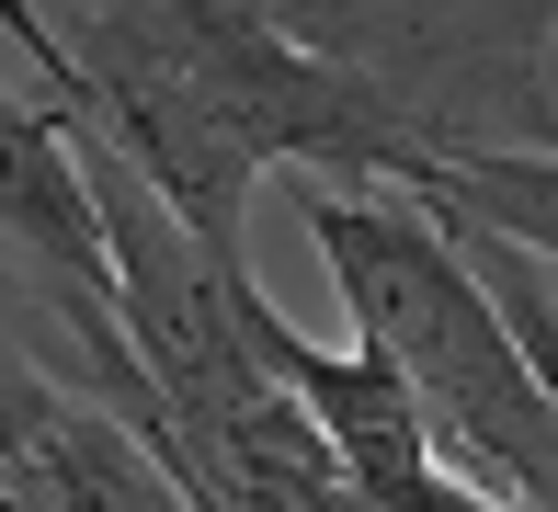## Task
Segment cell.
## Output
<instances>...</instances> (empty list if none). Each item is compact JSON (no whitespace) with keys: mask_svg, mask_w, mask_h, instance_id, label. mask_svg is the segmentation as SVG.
Segmentation results:
<instances>
[{"mask_svg":"<svg viewBox=\"0 0 558 512\" xmlns=\"http://www.w3.org/2000/svg\"><path fill=\"white\" fill-rule=\"evenodd\" d=\"M422 183L468 194L490 228H513L536 263H558V148H524V137H456L434 148V171Z\"/></svg>","mask_w":558,"mask_h":512,"instance_id":"3","label":"cell"},{"mask_svg":"<svg viewBox=\"0 0 558 512\" xmlns=\"http://www.w3.org/2000/svg\"><path fill=\"white\" fill-rule=\"evenodd\" d=\"M296 217H308L353 330L411 365L445 467L478 501H558V399L524 365L478 263L456 251V228L411 183H319V171H296Z\"/></svg>","mask_w":558,"mask_h":512,"instance_id":"1","label":"cell"},{"mask_svg":"<svg viewBox=\"0 0 558 512\" xmlns=\"http://www.w3.org/2000/svg\"><path fill=\"white\" fill-rule=\"evenodd\" d=\"M240 330H251V353H263L274 376H286L296 399L319 410V432L342 444V478H353V501H478L468 478L445 467V444H434V410H422L411 388V365H399L388 342H296L286 319H274V296L240 273Z\"/></svg>","mask_w":558,"mask_h":512,"instance_id":"2","label":"cell"}]
</instances>
